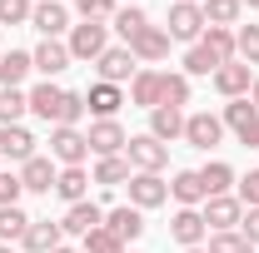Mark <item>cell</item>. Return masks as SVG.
<instances>
[{
    "label": "cell",
    "instance_id": "1",
    "mask_svg": "<svg viewBox=\"0 0 259 253\" xmlns=\"http://www.w3.org/2000/svg\"><path fill=\"white\" fill-rule=\"evenodd\" d=\"M30 114H40L45 124L55 129H75L80 124V114H85V95H75V90H60V85H35L30 90Z\"/></svg>",
    "mask_w": 259,
    "mask_h": 253
},
{
    "label": "cell",
    "instance_id": "2",
    "mask_svg": "<svg viewBox=\"0 0 259 253\" xmlns=\"http://www.w3.org/2000/svg\"><path fill=\"white\" fill-rule=\"evenodd\" d=\"M204 5L199 0H175L169 5V15H164V35L169 40H190V45H199L204 40Z\"/></svg>",
    "mask_w": 259,
    "mask_h": 253
},
{
    "label": "cell",
    "instance_id": "3",
    "mask_svg": "<svg viewBox=\"0 0 259 253\" xmlns=\"http://www.w3.org/2000/svg\"><path fill=\"white\" fill-rule=\"evenodd\" d=\"M65 50H70V60H90L95 65L100 55L110 50V25H105V20H80V25H70Z\"/></svg>",
    "mask_w": 259,
    "mask_h": 253
},
{
    "label": "cell",
    "instance_id": "4",
    "mask_svg": "<svg viewBox=\"0 0 259 253\" xmlns=\"http://www.w3.org/2000/svg\"><path fill=\"white\" fill-rule=\"evenodd\" d=\"M125 159H130L135 174H160L164 164H169V144H160L155 134H135L125 144Z\"/></svg>",
    "mask_w": 259,
    "mask_h": 253
},
{
    "label": "cell",
    "instance_id": "5",
    "mask_svg": "<svg viewBox=\"0 0 259 253\" xmlns=\"http://www.w3.org/2000/svg\"><path fill=\"white\" fill-rule=\"evenodd\" d=\"M220 119H225V129H234V139H239L244 149H259V109L249 104V95H244V99H229Z\"/></svg>",
    "mask_w": 259,
    "mask_h": 253
},
{
    "label": "cell",
    "instance_id": "6",
    "mask_svg": "<svg viewBox=\"0 0 259 253\" xmlns=\"http://www.w3.org/2000/svg\"><path fill=\"white\" fill-rule=\"evenodd\" d=\"M220 139H225V119H220V114H209V109L185 114V144H190V149H204V154H209Z\"/></svg>",
    "mask_w": 259,
    "mask_h": 253
},
{
    "label": "cell",
    "instance_id": "7",
    "mask_svg": "<svg viewBox=\"0 0 259 253\" xmlns=\"http://www.w3.org/2000/svg\"><path fill=\"white\" fill-rule=\"evenodd\" d=\"M95 70H100V80H105V85H125V80L140 75V60L130 55V45H110V50L95 60Z\"/></svg>",
    "mask_w": 259,
    "mask_h": 253
},
{
    "label": "cell",
    "instance_id": "8",
    "mask_svg": "<svg viewBox=\"0 0 259 253\" xmlns=\"http://www.w3.org/2000/svg\"><path fill=\"white\" fill-rule=\"evenodd\" d=\"M204 228H214V233H229V228H239L244 219V204L234 199V194H220V199H204Z\"/></svg>",
    "mask_w": 259,
    "mask_h": 253
},
{
    "label": "cell",
    "instance_id": "9",
    "mask_svg": "<svg viewBox=\"0 0 259 253\" xmlns=\"http://www.w3.org/2000/svg\"><path fill=\"white\" fill-rule=\"evenodd\" d=\"M85 139H90V154H95V159L125 154V144H130V134H125V129H120V119H95Z\"/></svg>",
    "mask_w": 259,
    "mask_h": 253
},
{
    "label": "cell",
    "instance_id": "10",
    "mask_svg": "<svg viewBox=\"0 0 259 253\" xmlns=\"http://www.w3.org/2000/svg\"><path fill=\"white\" fill-rule=\"evenodd\" d=\"M50 154L60 159L65 169H75V164L90 159V139H85L80 129H50Z\"/></svg>",
    "mask_w": 259,
    "mask_h": 253
},
{
    "label": "cell",
    "instance_id": "11",
    "mask_svg": "<svg viewBox=\"0 0 259 253\" xmlns=\"http://www.w3.org/2000/svg\"><path fill=\"white\" fill-rule=\"evenodd\" d=\"M164 199H169V184H164L160 174H130V204L145 214V209H160Z\"/></svg>",
    "mask_w": 259,
    "mask_h": 253
},
{
    "label": "cell",
    "instance_id": "12",
    "mask_svg": "<svg viewBox=\"0 0 259 253\" xmlns=\"http://www.w3.org/2000/svg\"><path fill=\"white\" fill-rule=\"evenodd\" d=\"M209 80H214V90H220L225 99H244V95H249V85H254V75H249V65H239V60L220 65V70H214Z\"/></svg>",
    "mask_w": 259,
    "mask_h": 253
},
{
    "label": "cell",
    "instance_id": "13",
    "mask_svg": "<svg viewBox=\"0 0 259 253\" xmlns=\"http://www.w3.org/2000/svg\"><path fill=\"white\" fill-rule=\"evenodd\" d=\"M30 25L45 35V40H60V35L70 30V10H65L60 0H40V5L30 10Z\"/></svg>",
    "mask_w": 259,
    "mask_h": 253
},
{
    "label": "cell",
    "instance_id": "14",
    "mask_svg": "<svg viewBox=\"0 0 259 253\" xmlns=\"http://www.w3.org/2000/svg\"><path fill=\"white\" fill-rule=\"evenodd\" d=\"M130 55H135L140 65H155V60H164V55H169V35H164L160 25H145V30L130 40Z\"/></svg>",
    "mask_w": 259,
    "mask_h": 253
},
{
    "label": "cell",
    "instance_id": "15",
    "mask_svg": "<svg viewBox=\"0 0 259 253\" xmlns=\"http://www.w3.org/2000/svg\"><path fill=\"white\" fill-rule=\"evenodd\" d=\"M30 60H35V70H40L45 80H55L60 70L75 65V60H70V50H65V40H40V45L30 50Z\"/></svg>",
    "mask_w": 259,
    "mask_h": 253
},
{
    "label": "cell",
    "instance_id": "16",
    "mask_svg": "<svg viewBox=\"0 0 259 253\" xmlns=\"http://www.w3.org/2000/svg\"><path fill=\"white\" fill-rule=\"evenodd\" d=\"M105 228H110L120 243H135V238L145 233V214H140L135 204H120V209H110V214H105Z\"/></svg>",
    "mask_w": 259,
    "mask_h": 253
},
{
    "label": "cell",
    "instance_id": "17",
    "mask_svg": "<svg viewBox=\"0 0 259 253\" xmlns=\"http://www.w3.org/2000/svg\"><path fill=\"white\" fill-rule=\"evenodd\" d=\"M0 159H15V164L35 159V134L25 124H0Z\"/></svg>",
    "mask_w": 259,
    "mask_h": 253
},
{
    "label": "cell",
    "instance_id": "18",
    "mask_svg": "<svg viewBox=\"0 0 259 253\" xmlns=\"http://www.w3.org/2000/svg\"><path fill=\"white\" fill-rule=\"evenodd\" d=\"M160 95H164V70H140L130 80V99L140 109H160Z\"/></svg>",
    "mask_w": 259,
    "mask_h": 253
},
{
    "label": "cell",
    "instance_id": "19",
    "mask_svg": "<svg viewBox=\"0 0 259 253\" xmlns=\"http://www.w3.org/2000/svg\"><path fill=\"white\" fill-rule=\"evenodd\" d=\"M55 179H60V174H55V164H50L45 154H35V159L20 164V184H25V194H50Z\"/></svg>",
    "mask_w": 259,
    "mask_h": 253
},
{
    "label": "cell",
    "instance_id": "20",
    "mask_svg": "<svg viewBox=\"0 0 259 253\" xmlns=\"http://www.w3.org/2000/svg\"><path fill=\"white\" fill-rule=\"evenodd\" d=\"M100 223H105V209L85 199V204H70V209H65L60 228H65V233H80V238H85V233H95Z\"/></svg>",
    "mask_w": 259,
    "mask_h": 253
},
{
    "label": "cell",
    "instance_id": "21",
    "mask_svg": "<svg viewBox=\"0 0 259 253\" xmlns=\"http://www.w3.org/2000/svg\"><path fill=\"white\" fill-rule=\"evenodd\" d=\"M120 104H125L120 85H105V80H100V85L85 90V109H90L95 119H115V109H120Z\"/></svg>",
    "mask_w": 259,
    "mask_h": 253
},
{
    "label": "cell",
    "instance_id": "22",
    "mask_svg": "<svg viewBox=\"0 0 259 253\" xmlns=\"http://www.w3.org/2000/svg\"><path fill=\"white\" fill-rule=\"evenodd\" d=\"M169 238L185 243V248H199V238H204V214H199V209H180V214L169 219Z\"/></svg>",
    "mask_w": 259,
    "mask_h": 253
},
{
    "label": "cell",
    "instance_id": "23",
    "mask_svg": "<svg viewBox=\"0 0 259 253\" xmlns=\"http://www.w3.org/2000/svg\"><path fill=\"white\" fill-rule=\"evenodd\" d=\"M60 238H65L60 223H50V219H30V228H25V238H20V243H25L30 253H55V248H60Z\"/></svg>",
    "mask_w": 259,
    "mask_h": 253
},
{
    "label": "cell",
    "instance_id": "24",
    "mask_svg": "<svg viewBox=\"0 0 259 253\" xmlns=\"http://www.w3.org/2000/svg\"><path fill=\"white\" fill-rule=\"evenodd\" d=\"M150 134H155L160 144H169V139H185V109H169V104L150 109Z\"/></svg>",
    "mask_w": 259,
    "mask_h": 253
},
{
    "label": "cell",
    "instance_id": "25",
    "mask_svg": "<svg viewBox=\"0 0 259 253\" xmlns=\"http://www.w3.org/2000/svg\"><path fill=\"white\" fill-rule=\"evenodd\" d=\"M30 70H35L30 50H10V55H0V90H20Z\"/></svg>",
    "mask_w": 259,
    "mask_h": 253
},
{
    "label": "cell",
    "instance_id": "26",
    "mask_svg": "<svg viewBox=\"0 0 259 253\" xmlns=\"http://www.w3.org/2000/svg\"><path fill=\"white\" fill-rule=\"evenodd\" d=\"M199 184H204V199H220V194L234 189V169H229L225 159H209V164L199 169Z\"/></svg>",
    "mask_w": 259,
    "mask_h": 253
},
{
    "label": "cell",
    "instance_id": "27",
    "mask_svg": "<svg viewBox=\"0 0 259 253\" xmlns=\"http://www.w3.org/2000/svg\"><path fill=\"white\" fill-rule=\"evenodd\" d=\"M55 194H60L65 204H85V194H90V174H85V164H75V169H60V179H55Z\"/></svg>",
    "mask_w": 259,
    "mask_h": 253
},
{
    "label": "cell",
    "instance_id": "28",
    "mask_svg": "<svg viewBox=\"0 0 259 253\" xmlns=\"http://www.w3.org/2000/svg\"><path fill=\"white\" fill-rule=\"evenodd\" d=\"M169 194L180 199V209H194V204H204V184H199V169H180L175 174V184Z\"/></svg>",
    "mask_w": 259,
    "mask_h": 253
},
{
    "label": "cell",
    "instance_id": "29",
    "mask_svg": "<svg viewBox=\"0 0 259 253\" xmlns=\"http://www.w3.org/2000/svg\"><path fill=\"white\" fill-rule=\"evenodd\" d=\"M110 25H115V30H120V40H135V35L145 30V25H150V15H145V10H140V5H120V10H115V15H110Z\"/></svg>",
    "mask_w": 259,
    "mask_h": 253
},
{
    "label": "cell",
    "instance_id": "30",
    "mask_svg": "<svg viewBox=\"0 0 259 253\" xmlns=\"http://www.w3.org/2000/svg\"><path fill=\"white\" fill-rule=\"evenodd\" d=\"M130 159L125 154H110V159H100L95 164V184H105V189H115V184H130Z\"/></svg>",
    "mask_w": 259,
    "mask_h": 253
},
{
    "label": "cell",
    "instance_id": "31",
    "mask_svg": "<svg viewBox=\"0 0 259 253\" xmlns=\"http://www.w3.org/2000/svg\"><path fill=\"white\" fill-rule=\"evenodd\" d=\"M239 0H204V25H220V30H229V25H239Z\"/></svg>",
    "mask_w": 259,
    "mask_h": 253
},
{
    "label": "cell",
    "instance_id": "32",
    "mask_svg": "<svg viewBox=\"0 0 259 253\" xmlns=\"http://www.w3.org/2000/svg\"><path fill=\"white\" fill-rule=\"evenodd\" d=\"M160 104H169V109H185L190 104V75L185 70H164V95H160Z\"/></svg>",
    "mask_w": 259,
    "mask_h": 253
},
{
    "label": "cell",
    "instance_id": "33",
    "mask_svg": "<svg viewBox=\"0 0 259 253\" xmlns=\"http://www.w3.org/2000/svg\"><path fill=\"white\" fill-rule=\"evenodd\" d=\"M25 228H30V219H25V209H20V204L0 209V243H15V238H25Z\"/></svg>",
    "mask_w": 259,
    "mask_h": 253
},
{
    "label": "cell",
    "instance_id": "34",
    "mask_svg": "<svg viewBox=\"0 0 259 253\" xmlns=\"http://www.w3.org/2000/svg\"><path fill=\"white\" fill-rule=\"evenodd\" d=\"M234 60L259 65V25H239L234 30Z\"/></svg>",
    "mask_w": 259,
    "mask_h": 253
},
{
    "label": "cell",
    "instance_id": "35",
    "mask_svg": "<svg viewBox=\"0 0 259 253\" xmlns=\"http://www.w3.org/2000/svg\"><path fill=\"white\" fill-rule=\"evenodd\" d=\"M30 109L25 90H0V124H20V114Z\"/></svg>",
    "mask_w": 259,
    "mask_h": 253
},
{
    "label": "cell",
    "instance_id": "36",
    "mask_svg": "<svg viewBox=\"0 0 259 253\" xmlns=\"http://www.w3.org/2000/svg\"><path fill=\"white\" fill-rule=\"evenodd\" d=\"M220 70V60H214V50L199 40V45H190V55H185V75H214Z\"/></svg>",
    "mask_w": 259,
    "mask_h": 253
},
{
    "label": "cell",
    "instance_id": "37",
    "mask_svg": "<svg viewBox=\"0 0 259 253\" xmlns=\"http://www.w3.org/2000/svg\"><path fill=\"white\" fill-rule=\"evenodd\" d=\"M204 45L214 50V60H220V65L234 60V30H220V25H209V30H204Z\"/></svg>",
    "mask_w": 259,
    "mask_h": 253
},
{
    "label": "cell",
    "instance_id": "38",
    "mask_svg": "<svg viewBox=\"0 0 259 253\" xmlns=\"http://www.w3.org/2000/svg\"><path fill=\"white\" fill-rule=\"evenodd\" d=\"M80 253H125V243H120V238L100 223L95 233H85V248H80Z\"/></svg>",
    "mask_w": 259,
    "mask_h": 253
},
{
    "label": "cell",
    "instance_id": "39",
    "mask_svg": "<svg viewBox=\"0 0 259 253\" xmlns=\"http://www.w3.org/2000/svg\"><path fill=\"white\" fill-rule=\"evenodd\" d=\"M209 253H259V248L244 238V233L229 228V233H214V238H209Z\"/></svg>",
    "mask_w": 259,
    "mask_h": 253
},
{
    "label": "cell",
    "instance_id": "40",
    "mask_svg": "<svg viewBox=\"0 0 259 253\" xmlns=\"http://www.w3.org/2000/svg\"><path fill=\"white\" fill-rule=\"evenodd\" d=\"M30 0H0V25H30Z\"/></svg>",
    "mask_w": 259,
    "mask_h": 253
},
{
    "label": "cell",
    "instance_id": "41",
    "mask_svg": "<svg viewBox=\"0 0 259 253\" xmlns=\"http://www.w3.org/2000/svg\"><path fill=\"white\" fill-rule=\"evenodd\" d=\"M234 184H239L234 199H239L244 209H259V169H249V174H244V179H234Z\"/></svg>",
    "mask_w": 259,
    "mask_h": 253
},
{
    "label": "cell",
    "instance_id": "42",
    "mask_svg": "<svg viewBox=\"0 0 259 253\" xmlns=\"http://www.w3.org/2000/svg\"><path fill=\"white\" fill-rule=\"evenodd\" d=\"M75 10H80L85 20H110L120 5H115V0H75Z\"/></svg>",
    "mask_w": 259,
    "mask_h": 253
},
{
    "label": "cell",
    "instance_id": "43",
    "mask_svg": "<svg viewBox=\"0 0 259 253\" xmlns=\"http://www.w3.org/2000/svg\"><path fill=\"white\" fill-rule=\"evenodd\" d=\"M20 194H25V184H20V174H5V169H0V209L20 204Z\"/></svg>",
    "mask_w": 259,
    "mask_h": 253
},
{
    "label": "cell",
    "instance_id": "44",
    "mask_svg": "<svg viewBox=\"0 0 259 253\" xmlns=\"http://www.w3.org/2000/svg\"><path fill=\"white\" fill-rule=\"evenodd\" d=\"M239 233H244V238L259 248V209H244V219H239Z\"/></svg>",
    "mask_w": 259,
    "mask_h": 253
},
{
    "label": "cell",
    "instance_id": "45",
    "mask_svg": "<svg viewBox=\"0 0 259 253\" xmlns=\"http://www.w3.org/2000/svg\"><path fill=\"white\" fill-rule=\"evenodd\" d=\"M249 104L259 109V75H254V85H249Z\"/></svg>",
    "mask_w": 259,
    "mask_h": 253
},
{
    "label": "cell",
    "instance_id": "46",
    "mask_svg": "<svg viewBox=\"0 0 259 253\" xmlns=\"http://www.w3.org/2000/svg\"><path fill=\"white\" fill-rule=\"evenodd\" d=\"M239 5H249V10H259V0H239Z\"/></svg>",
    "mask_w": 259,
    "mask_h": 253
},
{
    "label": "cell",
    "instance_id": "47",
    "mask_svg": "<svg viewBox=\"0 0 259 253\" xmlns=\"http://www.w3.org/2000/svg\"><path fill=\"white\" fill-rule=\"evenodd\" d=\"M0 253H15V248H10V243H0Z\"/></svg>",
    "mask_w": 259,
    "mask_h": 253
},
{
    "label": "cell",
    "instance_id": "48",
    "mask_svg": "<svg viewBox=\"0 0 259 253\" xmlns=\"http://www.w3.org/2000/svg\"><path fill=\"white\" fill-rule=\"evenodd\" d=\"M55 253H75V248H65V243H60V248H55Z\"/></svg>",
    "mask_w": 259,
    "mask_h": 253
},
{
    "label": "cell",
    "instance_id": "49",
    "mask_svg": "<svg viewBox=\"0 0 259 253\" xmlns=\"http://www.w3.org/2000/svg\"><path fill=\"white\" fill-rule=\"evenodd\" d=\"M185 253H209V248H185Z\"/></svg>",
    "mask_w": 259,
    "mask_h": 253
},
{
    "label": "cell",
    "instance_id": "50",
    "mask_svg": "<svg viewBox=\"0 0 259 253\" xmlns=\"http://www.w3.org/2000/svg\"><path fill=\"white\" fill-rule=\"evenodd\" d=\"M130 5H140V0H130Z\"/></svg>",
    "mask_w": 259,
    "mask_h": 253
},
{
    "label": "cell",
    "instance_id": "51",
    "mask_svg": "<svg viewBox=\"0 0 259 253\" xmlns=\"http://www.w3.org/2000/svg\"><path fill=\"white\" fill-rule=\"evenodd\" d=\"M199 5H204V0H199Z\"/></svg>",
    "mask_w": 259,
    "mask_h": 253
}]
</instances>
